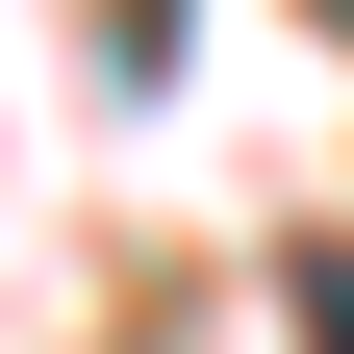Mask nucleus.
<instances>
[{
    "mask_svg": "<svg viewBox=\"0 0 354 354\" xmlns=\"http://www.w3.org/2000/svg\"><path fill=\"white\" fill-rule=\"evenodd\" d=\"M329 26H354V0H329Z\"/></svg>",
    "mask_w": 354,
    "mask_h": 354,
    "instance_id": "1",
    "label": "nucleus"
}]
</instances>
